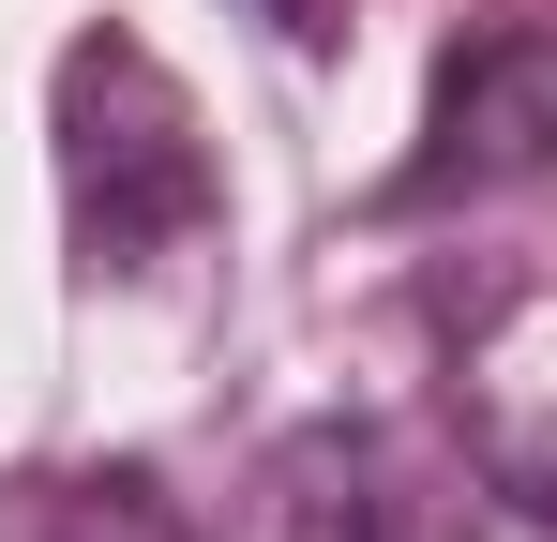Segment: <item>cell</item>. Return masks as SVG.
Returning <instances> with one entry per match:
<instances>
[{"mask_svg":"<svg viewBox=\"0 0 557 542\" xmlns=\"http://www.w3.org/2000/svg\"><path fill=\"white\" fill-rule=\"evenodd\" d=\"M61 211H76V257L91 271H166L211 226L196 106L136 30H76L61 46Z\"/></svg>","mask_w":557,"mask_h":542,"instance_id":"6da1fadb","label":"cell"},{"mask_svg":"<svg viewBox=\"0 0 557 542\" xmlns=\"http://www.w3.org/2000/svg\"><path fill=\"white\" fill-rule=\"evenodd\" d=\"M557 151V46L543 30H467L437 61V106H422V151H407V211L422 196H497V181H543Z\"/></svg>","mask_w":557,"mask_h":542,"instance_id":"7a4b0ae2","label":"cell"},{"mask_svg":"<svg viewBox=\"0 0 557 542\" xmlns=\"http://www.w3.org/2000/svg\"><path fill=\"white\" fill-rule=\"evenodd\" d=\"M467 452H482V482L512 497V513H557V286L528 301H497L482 332H467Z\"/></svg>","mask_w":557,"mask_h":542,"instance_id":"3957f363","label":"cell"},{"mask_svg":"<svg viewBox=\"0 0 557 542\" xmlns=\"http://www.w3.org/2000/svg\"><path fill=\"white\" fill-rule=\"evenodd\" d=\"M242 542H392L376 438H362V422H301V438H272L257 497H242Z\"/></svg>","mask_w":557,"mask_h":542,"instance_id":"277c9868","label":"cell"},{"mask_svg":"<svg viewBox=\"0 0 557 542\" xmlns=\"http://www.w3.org/2000/svg\"><path fill=\"white\" fill-rule=\"evenodd\" d=\"M46 542H196V528L151 497V482H136V467H121V482H76V497L46 513Z\"/></svg>","mask_w":557,"mask_h":542,"instance_id":"5b68a950","label":"cell"},{"mask_svg":"<svg viewBox=\"0 0 557 542\" xmlns=\"http://www.w3.org/2000/svg\"><path fill=\"white\" fill-rule=\"evenodd\" d=\"M242 15H272V46H332V30H347L332 0H242Z\"/></svg>","mask_w":557,"mask_h":542,"instance_id":"8992f818","label":"cell"}]
</instances>
